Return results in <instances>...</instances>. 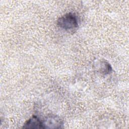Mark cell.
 <instances>
[{
	"label": "cell",
	"mask_w": 129,
	"mask_h": 129,
	"mask_svg": "<svg viewBox=\"0 0 129 129\" xmlns=\"http://www.w3.org/2000/svg\"><path fill=\"white\" fill-rule=\"evenodd\" d=\"M56 24L59 28L68 32L75 31L79 27L78 18L75 13L72 12L59 17L56 21Z\"/></svg>",
	"instance_id": "6da1fadb"
},
{
	"label": "cell",
	"mask_w": 129,
	"mask_h": 129,
	"mask_svg": "<svg viewBox=\"0 0 129 129\" xmlns=\"http://www.w3.org/2000/svg\"><path fill=\"white\" fill-rule=\"evenodd\" d=\"M43 128H59L62 127L63 122L59 116L51 115L42 121Z\"/></svg>",
	"instance_id": "7a4b0ae2"
},
{
	"label": "cell",
	"mask_w": 129,
	"mask_h": 129,
	"mask_svg": "<svg viewBox=\"0 0 129 129\" xmlns=\"http://www.w3.org/2000/svg\"><path fill=\"white\" fill-rule=\"evenodd\" d=\"M23 128H43L42 121L37 116H33L24 124Z\"/></svg>",
	"instance_id": "3957f363"
},
{
	"label": "cell",
	"mask_w": 129,
	"mask_h": 129,
	"mask_svg": "<svg viewBox=\"0 0 129 129\" xmlns=\"http://www.w3.org/2000/svg\"><path fill=\"white\" fill-rule=\"evenodd\" d=\"M101 72L102 73L106 75L109 74L112 71V68L110 64L106 61H102L101 62Z\"/></svg>",
	"instance_id": "277c9868"
}]
</instances>
